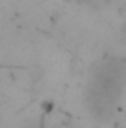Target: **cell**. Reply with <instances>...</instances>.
<instances>
[{"label": "cell", "instance_id": "obj_1", "mask_svg": "<svg viewBox=\"0 0 126 128\" xmlns=\"http://www.w3.org/2000/svg\"><path fill=\"white\" fill-rule=\"evenodd\" d=\"M123 33H124V35H126V26H124V28H123Z\"/></svg>", "mask_w": 126, "mask_h": 128}]
</instances>
